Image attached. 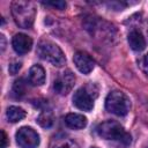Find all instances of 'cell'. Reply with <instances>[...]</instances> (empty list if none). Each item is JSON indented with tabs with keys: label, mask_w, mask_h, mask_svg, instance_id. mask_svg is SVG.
<instances>
[{
	"label": "cell",
	"mask_w": 148,
	"mask_h": 148,
	"mask_svg": "<svg viewBox=\"0 0 148 148\" xmlns=\"http://www.w3.org/2000/svg\"><path fill=\"white\" fill-rule=\"evenodd\" d=\"M14 50L18 54H24L30 51L32 46V39L25 34H16L12 40Z\"/></svg>",
	"instance_id": "obj_9"
},
{
	"label": "cell",
	"mask_w": 148,
	"mask_h": 148,
	"mask_svg": "<svg viewBox=\"0 0 148 148\" xmlns=\"http://www.w3.org/2000/svg\"><path fill=\"white\" fill-rule=\"evenodd\" d=\"M7 118L10 123H17L20 120H22L24 117H25V111L22 109V108H18V106H9L7 109Z\"/></svg>",
	"instance_id": "obj_13"
},
{
	"label": "cell",
	"mask_w": 148,
	"mask_h": 148,
	"mask_svg": "<svg viewBox=\"0 0 148 148\" xmlns=\"http://www.w3.org/2000/svg\"><path fill=\"white\" fill-rule=\"evenodd\" d=\"M65 124L72 130H82L87 126V118L79 113H68L65 117Z\"/></svg>",
	"instance_id": "obj_10"
},
{
	"label": "cell",
	"mask_w": 148,
	"mask_h": 148,
	"mask_svg": "<svg viewBox=\"0 0 148 148\" xmlns=\"http://www.w3.org/2000/svg\"><path fill=\"white\" fill-rule=\"evenodd\" d=\"M15 138L17 145L21 148H37V146L39 145V136L37 132L28 126L18 128Z\"/></svg>",
	"instance_id": "obj_5"
},
{
	"label": "cell",
	"mask_w": 148,
	"mask_h": 148,
	"mask_svg": "<svg viewBox=\"0 0 148 148\" xmlns=\"http://www.w3.org/2000/svg\"><path fill=\"white\" fill-rule=\"evenodd\" d=\"M75 84V75L71 71H65L60 73L54 82H53V89L59 95H67Z\"/></svg>",
	"instance_id": "obj_7"
},
{
	"label": "cell",
	"mask_w": 148,
	"mask_h": 148,
	"mask_svg": "<svg viewBox=\"0 0 148 148\" xmlns=\"http://www.w3.org/2000/svg\"><path fill=\"white\" fill-rule=\"evenodd\" d=\"M44 5L52 6L57 9H65L66 8V2L65 1H49V2H43Z\"/></svg>",
	"instance_id": "obj_17"
},
{
	"label": "cell",
	"mask_w": 148,
	"mask_h": 148,
	"mask_svg": "<svg viewBox=\"0 0 148 148\" xmlns=\"http://www.w3.org/2000/svg\"><path fill=\"white\" fill-rule=\"evenodd\" d=\"M7 146V135L5 131H1V148H6Z\"/></svg>",
	"instance_id": "obj_20"
},
{
	"label": "cell",
	"mask_w": 148,
	"mask_h": 148,
	"mask_svg": "<svg viewBox=\"0 0 148 148\" xmlns=\"http://www.w3.org/2000/svg\"><path fill=\"white\" fill-rule=\"evenodd\" d=\"M105 108L109 112L121 117L128 113L131 108V101L123 91L113 90L109 92L105 98Z\"/></svg>",
	"instance_id": "obj_4"
},
{
	"label": "cell",
	"mask_w": 148,
	"mask_h": 148,
	"mask_svg": "<svg viewBox=\"0 0 148 148\" xmlns=\"http://www.w3.org/2000/svg\"><path fill=\"white\" fill-rule=\"evenodd\" d=\"M53 121H54V118L51 111L45 110L37 117V123L44 128H50L53 125Z\"/></svg>",
	"instance_id": "obj_15"
},
{
	"label": "cell",
	"mask_w": 148,
	"mask_h": 148,
	"mask_svg": "<svg viewBox=\"0 0 148 148\" xmlns=\"http://www.w3.org/2000/svg\"><path fill=\"white\" fill-rule=\"evenodd\" d=\"M90 88L91 86L82 87L77 89L73 95V104L82 111H90L94 108L95 96H92Z\"/></svg>",
	"instance_id": "obj_6"
},
{
	"label": "cell",
	"mask_w": 148,
	"mask_h": 148,
	"mask_svg": "<svg viewBox=\"0 0 148 148\" xmlns=\"http://www.w3.org/2000/svg\"><path fill=\"white\" fill-rule=\"evenodd\" d=\"M21 66L22 64L20 61H13L10 65H9V73L12 75H15L20 69H21Z\"/></svg>",
	"instance_id": "obj_18"
},
{
	"label": "cell",
	"mask_w": 148,
	"mask_h": 148,
	"mask_svg": "<svg viewBox=\"0 0 148 148\" xmlns=\"http://www.w3.org/2000/svg\"><path fill=\"white\" fill-rule=\"evenodd\" d=\"M28 90V82H25V80L23 77L17 79L14 84H13V95L15 97H22L27 94Z\"/></svg>",
	"instance_id": "obj_14"
},
{
	"label": "cell",
	"mask_w": 148,
	"mask_h": 148,
	"mask_svg": "<svg viewBox=\"0 0 148 148\" xmlns=\"http://www.w3.org/2000/svg\"><path fill=\"white\" fill-rule=\"evenodd\" d=\"M29 82L32 86H42L45 82V71L40 65H34L29 69Z\"/></svg>",
	"instance_id": "obj_11"
},
{
	"label": "cell",
	"mask_w": 148,
	"mask_h": 148,
	"mask_svg": "<svg viewBox=\"0 0 148 148\" xmlns=\"http://www.w3.org/2000/svg\"><path fill=\"white\" fill-rule=\"evenodd\" d=\"M0 38H1V49H2V51H3V50H5V45H6L5 36H3V35H1V36H0Z\"/></svg>",
	"instance_id": "obj_21"
},
{
	"label": "cell",
	"mask_w": 148,
	"mask_h": 148,
	"mask_svg": "<svg viewBox=\"0 0 148 148\" xmlns=\"http://www.w3.org/2000/svg\"><path fill=\"white\" fill-rule=\"evenodd\" d=\"M143 148H148V143H147V145H146V146H145Z\"/></svg>",
	"instance_id": "obj_22"
},
{
	"label": "cell",
	"mask_w": 148,
	"mask_h": 148,
	"mask_svg": "<svg viewBox=\"0 0 148 148\" xmlns=\"http://www.w3.org/2000/svg\"><path fill=\"white\" fill-rule=\"evenodd\" d=\"M73 61L82 74H89L95 67V61L92 58L83 51H77L73 57Z\"/></svg>",
	"instance_id": "obj_8"
},
{
	"label": "cell",
	"mask_w": 148,
	"mask_h": 148,
	"mask_svg": "<svg viewBox=\"0 0 148 148\" xmlns=\"http://www.w3.org/2000/svg\"><path fill=\"white\" fill-rule=\"evenodd\" d=\"M51 148H79V145L72 139L62 138V139L56 140Z\"/></svg>",
	"instance_id": "obj_16"
},
{
	"label": "cell",
	"mask_w": 148,
	"mask_h": 148,
	"mask_svg": "<svg viewBox=\"0 0 148 148\" xmlns=\"http://www.w3.org/2000/svg\"><path fill=\"white\" fill-rule=\"evenodd\" d=\"M140 67L143 71V73H146L148 75V53H146L141 58V60H140Z\"/></svg>",
	"instance_id": "obj_19"
},
{
	"label": "cell",
	"mask_w": 148,
	"mask_h": 148,
	"mask_svg": "<svg viewBox=\"0 0 148 148\" xmlns=\"http://www.w3.org/2000/svg\"><path fill=\"white\" fill-rule=\"evenodd\" d=\"M96 131L97 134L105 140L118 141L125 147H127L131 143V135L124 130V127L119 123L114 120H106L101 123L97 126Z\"/></svg>",
	"instance_id": "obj_1"
},
{
	"label": "cell",
	"mask_w": 148,
	"mask_h": 148,
	"mask_svg": "<svg viewBox=\"0 0 148 148\" xmlns=\"http://www.w3.org/2000/svg\"><path fill=\"white\" fill-rule=\"evenodd\" d=\"M12 15L18 27L28 29L34 24L36 7L30 1H14L12 3Z\"/></svg>",
	"instance_id": "obj_2"
},
{
	"label": "cell",
	"mask_w": 148,
	"mask_h": 148,
	"mask_svg": "<svg viewBox=\"0 0 148 148\" xmlns=\"http://www.w3.org/2000/svg\"><path fill=\"white\" fill-rule=\"evenodd\" d=\"M92 148H96V147H92Z\"/></svg>",
	"instance_id": "obj_23"
},
{
	"label": "cell",
	"mask_w": 148,
	"mask_h": 148,
	"mask_svg": "<svg viewBox=\"0 0 148 148\" xmlns=\"http://www.w3.org/2000/svg\"><path fill=\"white\" fill-rule=\"evenodd\" d=\"M127 40H128V44H130L131 49L134 50V51H142L146 47L145 37L142 36V34L139 30H132L128 34Z\"/></svg>",
	"instance_id": "obj_12"
},
{
	"label": "cell",
	"mask_w": 148,
	"mask_h": 148,
	"mask_svg": "<svg viewBox=\"0 0 148 148\" xmlns=\"http://www.w3.org/2000/svg\"><path fill=\"white\" fill-rule=\"evenodd\" d=\"M37 54L43 60L52 64L53 66H58V67L62 66L66 61L61 49L57 44H54L50 40H40L38 43Z\"/></svg>",
	"instance_id": "obj_3"
}]
</instances>
